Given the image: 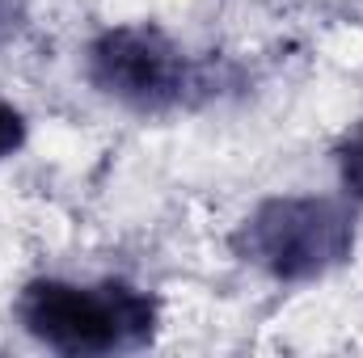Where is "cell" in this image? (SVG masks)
Masks as SVG:
<instances>
[{"label":"cell","mask_w":363,"mask_h":358,"mask_svg":"<svg viewBox=\"0 0 363 358\" xmlns=\"http://www.w3.org/2000/svg\"><path fill=\"white\" fill-rule=\"evenodd\" d=\"M338 165H342V185H347V194H355V198L363 202V131L355 135V139H347Z\"/></svg>","instance_id":"277c9868"},{"label":"cell","mask_w":363,"mask_h":358,"mask_svg":"<svg viewBox=\"0 0 363 358\" xmlns=\"http://www.w3.org/2000/svg\"><path fill=\"white\" fill-rule=\"evenodd\" d=\"M93 81L131 105H165L178 97L182 55L165 34L148 25H123L93 47Z\"/></svg>","instance_id":"3957f363"},{"label":"cell","mask_w":363,"mask_h":358,"mask_svg":"<svg viewBox=\"0 0 363 358\" xmlns=\"http://www.w3.org/2000/svg\"><path fill=\"white\" fill-rule=\"evenodd\" d=\"M26 329L64 354H106L118 346H140L157 329V304L131 287H72L34 282L17 304Z\"/></svg>","instance_id":"6da1fadb"},{"label":"cell","mask_w":363,"mask_h":358,"mask_svg":"<svg viewBox=\"0 0 363 358\" xmlns=\"http://www.w3.org/2000/svg\"><path fill=\"white\" fill-rule=\"evenodd\" d=\"M21 139H26V118H21L9 101H0V161L13 156V152L21 148Z\"/></svg>","instance_id":"5b68a950"},{"label":"cell","mask_w":363,"mask_h":358,"mask_svg":"<svg viewBox=\"0 0 363 358\" xmlns=\"http://www.w3.org/2000/svg\"><path fill=\"white\" fill-rule=\"evenodd\" d=\"M250 262L271 270L274 278H313L338 266L351 245V219L325 198H274L241 232Z\"/></svg>","instance_id":"7a4b0ae2"}]
</instances>
